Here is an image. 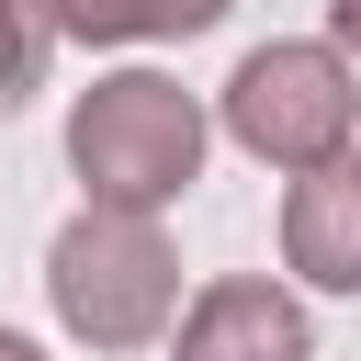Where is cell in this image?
Masks as SVG:
<instances>
[{
	"label": "cell",
	"mask_w": 361,
	"mask_h": 361,
	"mask_svg": "<svg viewBox=\"0 0 361 361\" xmlns=\"http://www.w3.org/2000/svg\"><path fill=\"white\" fill-rule=\"evenodd\" d=\"M45 305L79 350L102 361H135L169 338L180 316V248H169V214H135V203H79L56 237H45Z\"/></svg>",
	"instance_id": "6da1fadb"
},
{
	"label": "cell",
	"mask_w": 361,
	"mask_h": 361,
	"mask_svg": "<svg viewBox=\"0 0 361 361\" xmlns=\"http://www.w3.org/2000/svg\"><path fill=\"white\" fill-rule=\"evenodd\" d=\"M214 158V113L203 90H180L169 68H102L79 102H68V169H79V203H135V214H169Z\"/></svg>",
	"instance_id": "7a4b0ae2"
},
{
	"label": "cell",
	"mask_w": 361,
	"mask_h": 361,
	"mask_svg": "<svg viewBox=\"0 0 361 361\" xmlns=\"http://www.w3.org/2000/svg\"><path fill=\"white\" fill-rule=\"evenodd\" d=\"M214 135H226L237 158H259L271 180L361 147V68H350V45H327V34H271V45H248V56L226 68V90H214Z\"/></svg>",
	"instance_id": "3957f363"
},
{
	"label": "cell",
	"mask_w": 361,
	"mask_h": 361,
	"mask_svg": "<svg viewBox=\"0 0 361 361\" xmlns=\"http://www.w3.org/2000/svg\"><path fill=\"white\" fill-rule=\"evenodd\" d=\"M158 350L169 361H316V316H305V282L226 271V282L180 293V316H169Z\"/></svg>",
	"instance_id": "277c9868"
},
{
	"label": "cell",
	"mask_w": 361,
	"mask_h": 361,
	"mask_svg": "<svg viewBox=\"0 0 361 361\" xmlns=\"http://www.w3.org/2000/svg\"><path fill=\"white\" fill-rule=\"evenodd\" d=\"M282 282L361 293V147H338V158L282 180Z\"/></svg>",
	"instance_id": "5b68a950"
},
{
	"label": "cell",
	"mask_w": 361,
	"mask_h": 361,
	"mask_svg": "<svg viewBox=\"0 0 361 361\" xmlns=\"http://www.w3.org/2000/svg\"><path fill=\"white\" fill-rule=\"evenodd\" d=\"M237 0H34V23L56 45H90V56H113V45H192Z\"/></svg>",
	"instance_id": "8992f818"
},
{
	"label": "cell",
	"mask_w": 361,
	"mask_h": 361,
	"mask_svg": "<svg viewBox=\"0 0 361 361\" xmlns=\"http://www.w3.org/2000/svg\"><path fill=\"white\" fill-rule=\"evenodd\" d=\"M45 45H56V34L34 23V0H0V124L34 102V79H45Z\"/></svg>",
	"instance_id": "52a82bcc"
},
{
	"label": "cell",
	"mask_w": 361,
	"mask_h": 361,
	"mask_svg": "<svg viewBox=\"0 0 361 361\" xmlns=\"http://www.w3.org/2000/svg\"><path fill=\"white\" fill-rule=\"evenodd\" d=\"M327 45H350V56H361V0H327Z\"/></svg>",
	"instance_id": "ba28073f"
},
{
	"label": "cell",
	"mask_w": 361,
	"mask_h": 361,
	"mask_svg": "<svg viewBox=\"0 0 361 361\" xmlns=\"http://www.w3.org/2000/svg\"><path fill=\"white\" fill-rule=\"evenodd\" d=\"M0 361H56L45 338H23V327H0Z\"/></svg>",
	"instance_id": "9c48e42d"
}]
</instances>
